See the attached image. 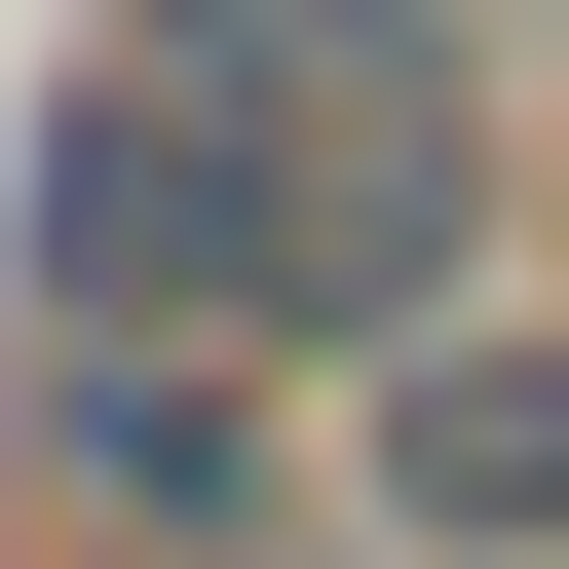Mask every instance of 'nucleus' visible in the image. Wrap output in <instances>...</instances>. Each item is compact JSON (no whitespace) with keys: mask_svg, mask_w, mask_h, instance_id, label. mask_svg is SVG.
<instances>
[{"mask_svg":"<svg viewBox=\"0 0 569 569\" xmlns=\"http://www.w3.org/2000/svg\"><path fill=\"white\" fill-rule=\"evenodd\" d=\"M305 152H228V77H77L39 114V342H266Z\"/></svg>","mask_w":569,"mask_h":569,"instance_id":"1","label":"nucleus"},{"mask_svg":"<svg viewBox=\"0 0 569 569\" xmlns=\"http://www.w3.org/2000/svg\"><path fill=\"white\" fill-rule=\"evenodd\" d=\"M39 493H77L114 569H266L305 418H266V342H39Z\"/></svg>","mask_w":569,"mask_h":569,"instance_id":"2","label":"nucleus"},{"mask_svg":"<svg viewBox=\"0 0 569 569\" xmlns=\"http://www.w3.org/2000/svg\"><path fill=\"white\" fill-rule=\"evenodd\" d=\"M342 493H380V569H569V305H456Z\"/></svg>","mask_w":569,"mask_h":569,"instance_id":"3","label":"nucleus"},{"mask_svg":"<svg viewBox=\"0 0 569 569\" xmlns=\"http://www.w3.org/2000/svg\"><path fill=\"white\" fill-rule=\"evenodd\" d=\"M152 77H228V114H342L305 190H456V152H493V39H456V0H152Z\"/></svg>","mask_w":569,"mask_h":569,"instance_id":"4","label":"nucleus"}]
</instances>
